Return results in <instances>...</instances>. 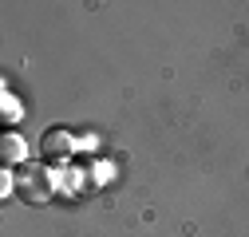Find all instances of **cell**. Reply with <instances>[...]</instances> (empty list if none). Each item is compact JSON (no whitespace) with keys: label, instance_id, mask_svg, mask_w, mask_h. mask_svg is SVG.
<instances>
[{"label":"cell","instance_id":"obj_4","mask_svg":"<svg viewBox=\"0 0 249 237\" xmlns=\"http://www.w3.org/2000/svg\"><path fill=\"white\" fill-rule=\"evenodd\" d=\"M0 194H4V198L12 194V170H4V174H0Z\"/></svg>","mask_w":249,"mask_h":237},{"label":"cell","instance_id":"obj_1","mask_svg":"<svg viewBox=\"0 0 249 237\" xmlns=\"http://www.w3.org/2000/svg\"><path fill=\"white\" fill-rule=\"evenodd\" d=\"M20 186H24V198L36 202V205L52 198V190H48V174L36 170V166H28V162H24V174H20Z\"/></svg>","mask_w":249,"mask_h":237},{"label":"cell","instance_id":"obj_3","mask_svg":"<svg viewBox=\"0 0 249 237\" xmlns=\"http://www.w3.org/2000/svg\"><path fill=\"white\" fill-rule=\"evenodd\" d=\"M44 154H48V158H68V154H71V138H68L64 131H48V135H44Z\"/></svg>","mask_w":249,"mask_h":237},{"label":"cell","instance_id":"obj_2","mask_svg":"<svg viewBox=\"0 0 249 237\" xmlns=\"http://www.w3.org/2000/svg\"><path fill=\"white\" fill-rule=\"evenodd\" d=\"M28 158V146H24V138L20 135H4V138H0V162H4V166H16V162H24Z\"/></svg>","mask_w":249,"mask_h":237}]
</instances>
